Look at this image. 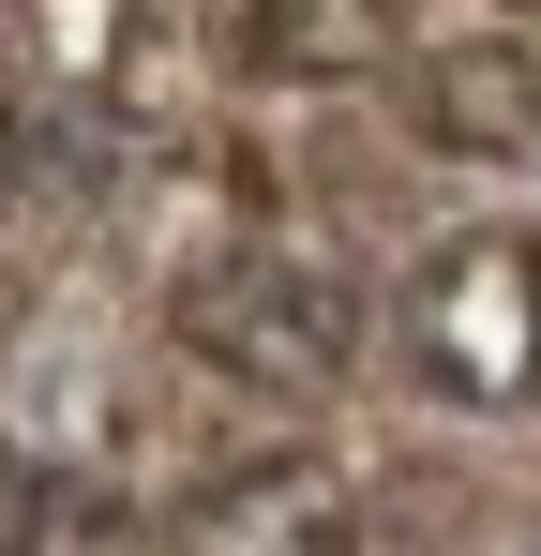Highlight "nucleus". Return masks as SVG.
<instances>
[{
  "instance_id": "obj_1",
  "label": "nucleus",
  "mask_w": 541,
  "mask_h": 556,
  "mask_svg": "<svg viewBox=\"0 0 541 556\" xmlns=\"http://www.w3.org/2000/svg\"><path fill=\"white\" fill-rule=\"evenodd\" d=\"M406 376L451 391V406H527L541 391V241H496V226H466L437 241L422 271H406Z\"/></svg>"
},
{
  "instance_id": "obj_2",
  "label": "nucleus",
  "mask_w": 541,
  "mask_h": 556,
  "mask_svg": "<svg viewBox=\"0 0 541 556\" xmlns=\"http://www.w3.org/2000/svg\"><path fill=\"white\" fill-rule=\"evenodd\" d=\"M166 331L211 376H241V391H331L361 346V301L316 256H211V271H180Z\"/></svg>"
},
{
  "instance_id": "obj_3",
  "label": "nucleus",
  "mask_w": 541,
  "mask_h": 556,
  "mask_svg": "<svg viewBox=\"0 0 541 556\" xmlns=\"http://www.w3.org/2000/svg\"><path fill=\"white\" fill-rule=\"evenodd\" d=\"M347 542H361V481L331 452H256L226 481H196L166 527V556H347Z\"/></svg>"
},
{
  "instance_id": "obj_4",
  "label": "nucleus",
  "mask_w": 541,
  "mask_h": 556,
  "mask_svg": "<svg viewBox=\"0 0 541 556\" xmlns=\"http://www.w3.org/2000/svg\"><path fill=\"white\" fill-rule=\"evenodd\" d=\"M422 151H451V166H527L541 151V46L527 30H466V46H437L422 61Z\"/></svg>"
},
{
  "instance_id": "obj_5",
  "label": "nucleus",
  "mask_w": 541,
  "mask_h": 556,
  "mask_svg": "<svg viewBox=\"0 0 541 556\" xmlns=\"http://www.w3.org/2000/svg\"><path fill=\"white\" fill-rule=\"evenodd\" d=\"M226 46H241V76L347 91V76L391 61V0H226Z\"/></svg>"
},
{
  "instance_id": "obj_6",
  "label": "nucleus",
  "mask_w": 541,
  "mask_h": 556,
  "mask_svg": "<svg viewBox=\"0 0 541 556\" xmlns=\"http://www.w3.org/2000/svg\"><path fill=\"white\" fill-rule=\"evenodd\" d=\"M15 556H136V511H105L90 481H46L15 511Z\"/></svg>"
},
{
  "instance_id": "obj_7",
  "label": "nucleus",
  "mask_w": 541,
  "mask_h": 556,
  "mask_svg": "<svg viewBox=\"0 0 541 556\" xmlns=\"http://www.w3.org/2000/svg\"><path fill=\"white\" fill-rule=\"evenodd\" d=\"M527 556H541V527H527Z\"/></svg>"
}]
</instances>
